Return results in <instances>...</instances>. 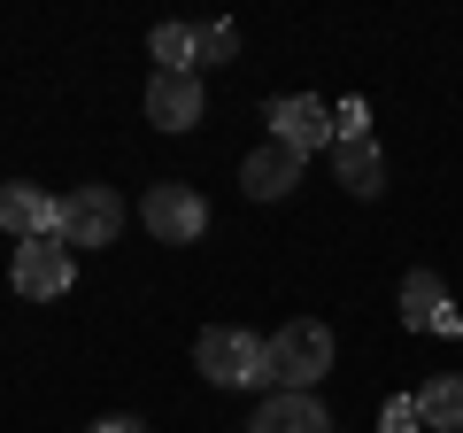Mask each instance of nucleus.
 <instances>
[{"mask_svg":"<svg viewBox=\"0 0 463 433\" xmlns=\"http://www.w3.org/2000/svg\"><path fill=\"white\" fill-rule=\"evenodd\" d=\"M325 371H332V325L294 317V325L270 333V387H286V395H317Z\"/></svg>","mask_w":463,"mask_h":433,"instance_id":"f257e3e1","label":"nucleus"},{"mask_svg":"<svg viewBox=\"0 0 463 433\" xmlns=\"http://www.w3.org/2000/svg\"><path fill=\"white\" fill-rule=\"evenodd\" d=\"M194 364H201L209 387H263L270 380V341L240 333V325H209L194 341Z\"/></svg>","mask_w":463,"mask_h":433,"instance_id":"f03ea898","label":"nucleus"},{"mask_svg":"<svg viewBox=\"0 0 463 433\" xmlns=\"http://www.w3.org/2000/svg\"><path fill=\"white\" fill-rule=\"evenodd\" d=\"M139 225H147L163 248H194V240L209 233V201H201V186L163 178V186H147V194H139Z\"/></svg>","mask_w":463,"mask_h":433,"instance_id":"7ed1b4c3","label":"nucleus"},{"mask_svg":"<svg viewBox=\"0 0 463 433\" xmlns=\"http://www.w3.org/2000/svg\"><path fill=\"white\" fill-rule=\"evenodd\" d=\"M8 286H16L24 302H62L70 286H78V248H62V240H24V248L8 255Z\"/></svg>","mask_w":463,"mask_h":433,"instance_id":"20e7f679","label":"nucleus"},{"mask_svg":"<svg viewBox=\"0 0 463 433\" xmlns=\"http://www.w3.org/2000/svg\"><path fill=\"white\" fill-rule=\"evenodd\" d=\"M263 140H279L294 155H317V148H340V124H332V109L317 93H286L263 109Z\"/></svg>","mask_w":463,"mask_h":433,"instance_id":"39448f33","label":"nucleus"},{"mask_svg":"<svg viewBox=\"0 0 463 433\" xmlns=\"http://www.w3.org/2000/svg\"><path fill=\"white\" fill-rule=\"evenodd\" d=\"M116 233H124V194L116 186L62 194V248H116Z\"/></svg>","mask_w":463,"mask_h":433,"instance_id":"423d86ee","label":"nucleus"},{"mask_svg":"<svg viewBox=\"0 0 463 433\" xmlns=\"http://www.w3.org/2000/svg\"><path fill=\"white\" fill-rule=\"evenodd\" d=\"M0 233L16 240V248L24 240H62V201L32 178H8L0 186Z\"/></svg>","mask_w":463,"mask_h":433,"instance_id":"0eeeda50","label":"nucleus"},{"mask_svg":"<svg viewBox=\"0 0 463 433\" xmlns=\"http://www.w3.org/2000/svg\"><path fill=\"white\" fill-rule=\"evenodd\" d=\"M209 117V93H201L194 70H155L147 78V124L155 132H194Z\"/></svg>","mask_w":463,"mask_h":433,"instance_id":"6e6552de","label":"nucleus"},{"mask_svg":"<svg viewBox=\"0 0 463 433\" xmlns=\"http://www.w3.org/2000/svg\"><path fill=\"white\" fill-rule=\"evenodd\" d=\"M402 325H417V333H463V310L448 302L440 271H410L402 279Z\"/></svg>","mask_w":463,"mask_h":433,"instance_id":"1a4fd4ad","label":"nucleus"},{"mask_svg":"<svg viewBox=\"0 0 463 433\" xmlns=\"http://www.w3.org/2000/svg\"><path fill=\"white\" fill-rule=\"evenodd\" d=\"M301 163L309 155H294V148H279V140H263V148L240 163V186H248V201H286L301 186Z\"/></svg>","mask_w":463,"mask_h":433,"instance_id":"9d476101","label":"nucleus"},{"mask_svg":"<svg viewBox=\"0 0 463 433\" xmlns=\"http://www.w3.org/2000/svg\"><path fill=\"white\" fill-rule=\"evenodd\" d=\"M332 178H340L355 201H379V194H386V155H379V140H340V148H332Z\"/></svg>","mask_w":463,"mask_h":433,"instance_id":"9b49d317","label":"nucleus"},{"mask_svg":"<svg viewBox=\"0 0 463 433\" xmlns=\"http://www.w3.org/2000/svg\"><path fill=\"white\" fill-rule=\"evenodd\" d=\"M248 433H332V410H325L317 395H286V387H279V395L255 410Z\"/></svg>","mask_w":463,"mask_h":433,"instance_id":"f8f14e48","label":"nucleus"},{"mask_svg":"<svg viewBox=\"0 0 463 433\" xmlns=\"http://www.w3.org/2000/svg\"><path fill=\"white\" fill-rule=\"evenodd\" d=\"M417 426L425 433H463V371H432L417 387Z\"/></svg>","mask_w":463,"mask_h":433,"instance_id":"ddd939ff","label":"nucleus"},{"mask_svg":"<svg viewBox=\"0 0 463 433\" xmlns=\"http://www.w3.org/2000/svg\"><path fill=\"white\" fill-rule=\"evenodd\" d=\"M147 54H155L163 70H194V24H155Z\"/></svg>","mask_w":463,"mask_h":433,"instance_id":"4468645a","label":"nucleus"},{"mask_svg":"<svg viewBox=\"0 0 463 433\" xmlns=\"http://www.w3.org/2000/svg\"><path fill=\"white\" fill-rule=\"evenodd\" d=\"M232 54H240V32H232V24H201L194 32V63L209 70V63H232Z\"/></svg>","mask_w":463,"mask_h":433,"instance_id":"2eb2a0df","label":"nucleus"},{"mask_svg":"<svg viewBox=\"0 0 463 433\" xmlns=\"http://www.w3.org/2000/svg\"><path fill=\"white\" fill-rule=\"evenodd\" d=\"M379 426H386V433H425V426H417V395H394V402L379 410Z\"/></svg>","mask_w":463,"mask_h":433,"instance_id":"dca6fc26","label":"nucleus"},{"mask_svg":"<svg viewBox=\"0 0 463 433\" xmlns=\"http://www.w3.org/2000/svg\"><path fill=\"white\" fill-rule=\"evenodd\" d=\"M332 124H340V140H371V132H364V124H371L364 101H340V109H332Z\"/></svg>","mask_w":463,"mask_h":433,"instance_id":"f3484780","label":"nucleus"},{"mask_svg":"<svg viewBox=\"0 0 463 433\" xmlns=\"http://www.w3.org/2000/svg\"><path fill=\"white\" fill-rule=\"evenodd\" d=\"M93 433H147V426H139V418H132V410H109V418H100V426H93Z\"/></svg>","mask_w":463,"mask_h":433,"instance_id":"a211bd4d","label":"nucleus"}]
</instances>
